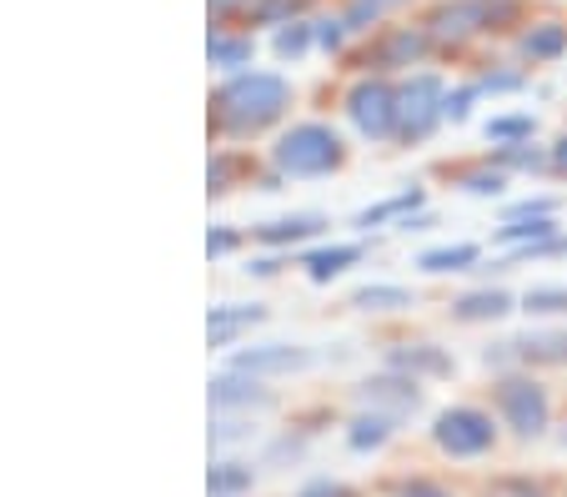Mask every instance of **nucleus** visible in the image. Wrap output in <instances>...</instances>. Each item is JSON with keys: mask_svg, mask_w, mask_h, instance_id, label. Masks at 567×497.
<instances>
[{"mask_svg": "<svg viewBox=\"0 0 567 497\" xmlns=\"http://www.w3.org/2000/svg\"><path fill=\"white\" fill-rule=\"evenodd\" d=\"M337 162H342V141L327 126H297L277 146V166L291 176H321V172H332Z\"/></svg>", "mask_w": 567, "mask_h": 497, "instance_id": "f257e3e1", "label": "nucleus"}, {"mask_svg": "<svg viewBox=\"0 0 567 497\" xmlns=\"http://www.w3.org/2000/svg\"><path fill=\"white\" fill-rule=\"evenodd\" d=\"M432 437H437V447L452 457H477L493 447V417H482V412H472V407H452L437 417Z\"/></svg>", "mask_w": 567, "mask_h": 497, "instance_id": "f03ea898", "label": "nucleus"}, {"mask_svg": "<svg viewBox=\"0 0 567 497\" xmlns=\"http://www.w3.org/2000/svg\"><path fill=\"white\" fill-rule=\"evenodd\" d=\"M221 101L231 106L236 121H251V126H257V121L277 116V111L287 106V86H281L277 76H251V81H236Z\"/></svg>", "mask_w": 567, "mask_h": 497, "instance_id": "7ed1b4c3", "label": "nucleus"}, {"mask_svg": "<svg viewBox=\"0 0 567 497\" xmlns=\"http://www.w3.org/2000/svg\"><path fill=\"white\" fill-rule=\"evenodd\" d=\"M497 402H503L507 422H513L523 437H537L547 427V397H543V387H537V382H523V377L503 382Z\"/></svg>", "mask_w": 567, "mask_h": 497, "instance_id": "20e7f679", "label": "nucleus"}, {"mask_svg": "<svg viewBox=\"0 0 567 497\" xmlns=\"http://www.w3.org/2000/svg\"><path fill=\"white\" fill-rule=\"evenodd\" d=\"M392 91L386 86H362L352 91V121L367 131V136H386L396 126V106H392Z\"/></svg>", "mask_w": 567, "mask_h": 497, "instance_id": "39448f33", "label": "nucleus"}, {"mask_svg": "<svg viewBox=\"0 0 567 497\" xmlns=\"http://www.w3.org/2000/svg\"><path fill=\"white\" fill-rule=\"evenodd\" d=\"M307 362L311 352H301V346H251V352H236V372H251V377H261V372H297Z\"/></svg>", "mask_w": 567, "mask_h": 497, "instance_id": "423d86ee", "label": "nucleus"}, {"mask_svg": "<svg viewBox=\"0 0 567 497\" xmlns=\"http://www.w3.org/2000/svg\"><path fill=\"white\" fill-rule=\"evenodd\" d=\"M437 81H417V86L402 91V106H396V121H402V131H412V136H422V131H432V121H437Z\"/></svg>", "mask_w": 567, "mask_h": 497, "instance_id": "0eeeda50", "label": "nucleus"}, {"mask_svg": "<svg viewBox=\"0 0 567 497\" xmlns=\"http://www.w3.org/2000/svg\"><path fill=\"white\" fill-rule=\"evenodd\" d=\"M212 397H216V407H261L267 402V392L257 387V377H216L212 382Z\"/></svg>", "mask_w": 567, "mask_h": 497, "instance_id": "6e6552de", "label": "nucleus"}, {"mask_svg": "<svg viewBox=\"0 0 567 497\" xmlns=\"http://www.w3.org/2000/svg\"><path fill=\"white\" fill-rule=\"evenodd\" d=\"M547 237H553V221L547 217H513L503 231H497V241H503V247H517V251L537 247V241H547Z\"/></svg>", "mask_w": 567, "mask_h": 497, "instance_id": "1a4fd4ad", "label": "nucleus"}, {"mask_svg": "<svg viewBox=\"0 0 567 497\" xmlns=\"http://www.w3.org/2000/svg\"><path fill=\"white\" fill-rule=\"evenodd\" d=\"M352 307H362V312H396V307H412V292L408 287H362L352 297Z\"/></svg>", "mask_w": 567, "mask_h": 497, "instance_id": "9d476101", "label": "nucleus"}, {"mask_svg": "<svg viewBox=\"0 0 567 497\" xmlns=\"http://www.w3.org/2000/svg\"><path fill=\"white\" fill-rule=\"evenodd\" d=\"M472 261H477V247H467V241H462V247H437V251H422V261H417V267H422V271H467Z\"/></svg>", "mask_w": 567, "mask_h": 497, "instance_id": "9b49d317", "label": "nucleus"}, {"mask_svg": "<svg viewBox=\"0 0 567 497\" xmlns=\"http://www.w3.org/2000/svg\"><path fill=\"white\" fill-rule=\"evenodd\" d=\"M507 297L503 292H472V297H462L457 302V317L462 322H487V317H503L507 312Z\"/></svg>", "mask_w": 567, "mask_h": 497, "instance_id": "f8f14e48", "label": "nucleus"}, {"mask_svg": "<svg viewBox=\"0 0 567 497\" xmlns=\"http://www.w3.org/2000/svg\"><path fill=\"white\" fill-rule=\"evenodd\" d=\"M261 322V307H216L212 312V342H226L236 327Z\"/></svg>", "mask_w": 567, "mask_h": 497, "instance_id": "ddd939ff", "label": "nucleus"}, {"mask_svg": "<svg viewBox=\"0 0 567 497\" xmlns=\"http://www.w3.org/2000/svg\"><path fill=\"white\" fill-rule=\"evenodd\" d=\"M357 257H362L357 247H332V251H311L307 267H311V277H317V281H327V277H337L342 267H352Z\"/></svg>", "mask_w": 567, "mask_h": 497, "instance_id": "4468645a", "label": "nucleus"}, {"mask_svg": "<svg viewBox=\"0 0 567 497\" xmlns=\"http://www.w3.org/2000/svg\"><path fill=\"white\" fill-rule=\"evenodd\" d=\"M321 217H291V221H271L261 227V241H301V237H317Z\"/></svg>", "mask_w": 567, "mask_h": 497, "instance_id": "2eb2a0df", "label": "nucleus"}, {"mask_svg": "<svg viewBox=\"0 0 567 497\" xmlns=\"http://www.w3.org/2000/svg\"><path fill=\"white\" fill-rule=\"evenodd\" d=\"M241 487H251V467H241V463L212 467V497H236Z\"/></svg>", "mask_w": 567, "mask_h": 497, "instance_id": "dca6fc26", "label": "nucleus"}, {"mask_svg": "<svg viewBox=\"0 0 567 497\" xmlns=\"http://www.w3.org/2000/svg\"><path fill=\"white\" fill-rule=\"evenodd\" d=\"M523 358H533V362H567V336H527V342H513Z\"/></svg>", "mask_w": 567, "mask_h": 497, "instance_id": "f3484780", "label": "nucleus"}, {"mask_svg": "<svg viewBox=\"0 0 567 497\" xmlns=\"http://www.w3.org/2000/svg\"><path fill=\"white\" fill-rule=\"evenodd\" d=\"M386 433H392V422H386V417H357L352 422V447H357V453H367V447H382Z\"/></svg>", "mask_w": 567, "mask_h": 497, "instance_id": "a211bd4d", "label": "nucleus"}, {"mask_svg": "<svg viewBox=\"0 0 567 497\" xmlns=\"http://www.w3.org/2000/svg\"><path fill=\"white\" fill-rule=\"evenodd\" d=\"M417 201H422L417 191H402V196H392V201H382V206H372V211H362V217H357V227H377V221L396 217V211H408V206H417Z\"/></svg>", "mask_w": 567, "mask_h": 497, "instance_id": "6ab92c4d", "label": "nucleus"}, {"mask_svg": "<svg viewBox=\"0 0 567 497\" xmlns=\"http://www.w3.org/2000/svg\"><path fill=\"white\" fill-rule=\"evenodd\" d=\"M527 312H567V287H533L527 292Z\"/></svg>", "mask_w": 567, "mask_h": 497, "instance_id": "aec40b11", "label": "nucleus"}, {"mask_svg": "<svg viewBox=\"0 0 567 497\" xmlns=\"http://www.w3.org/2000/svg\"><path fill=\"white\" fill-rule=\"evenodd\" d=\"M396 367H412V372H447V358H437V352H427V346H422V352H402V358H396Z\"/></svg>", "mask_w": 567, "mask_h": 497, "instance_id": "412c9836", "label": "nucleus"}, {"mask_svg": "<svg viewBox=\"0 0 567 497\" xmlns=\"http://www.w3.org/2000/svg\"><path fill=\"white\" fill-rule=\"evenodd\" d=\"M487 136H497V141L533 136V121H527V116H503V121H493V126H487Z\"/></svg>", "mask_w": 567, "mask_h": 497, "instance_id": "4be33fe9", "label": "nucleus"}, {"mask_svg": "<svg viewBox=\"0 0 567 497\" xmlns=\"http://www.w3.org/2000/svg\"><path fill=\"white\" fill-rule=\"evenodd\" d=\"M563 41H567L563 31H543V35H533V41H527V51H533V55H557V51H563Z\"/></svg>", "mask_w": 567, "mask_h": 497, "instance_id": "5701e85b", "label": "nucleus"}, {"mask_svg": "<svg viewBox=\"0 0 567 497\" xmlns=\"http://www.w3.org/2000/svg\"><path fill=\"white\" fill-rule=\"evenodd\" d=\"M467 191H477V196H497V191H503V176H472Z\"/></svg>", "mask_w": 567, "mask_h": 497, "instance_id": "b1692460", "label": "nucleus"}, {"mask_svg": "<svg viewBox=\"0 0 567 497\" xmlns=\"http://www.w3.org/2000/svg\"><path fill=\"white\" fill-rule=\"evenodd\" d=\"M402 497H447V493H437V487H408Z\"/></svg>", "mask_w": 567, "mask_h": 497, "instance_id": "393cba45", "label": "nucleus"}, {"mask_svg": "<svg viewBox=\"0 0 567 497\" xmlns=\"http://www.w3.org/2000/svg\"><path fill=\"white\" fill-rule=\"evenodd\" d=\"M307 497H342V493H337V487H311Z\"/></svg>", "mask_w": 567, "mask_h": 497, "instance_id": "a878e982", "label": "nucleus"}, {"mask_svg": "<svg viewBox=\"0 0 567 497\" xmlns=\"http://www.w3.org/2000/svg\"><path fill=\"white\" fill-rule=\"evenodd\" d=\"M557 162H563V172H567V141H563V146H557Z\"/></svg>", "mask_w": 567, "mask_h": 497, "instance_id": "bb28decb", "label": "nucleus"}]
</instances>
